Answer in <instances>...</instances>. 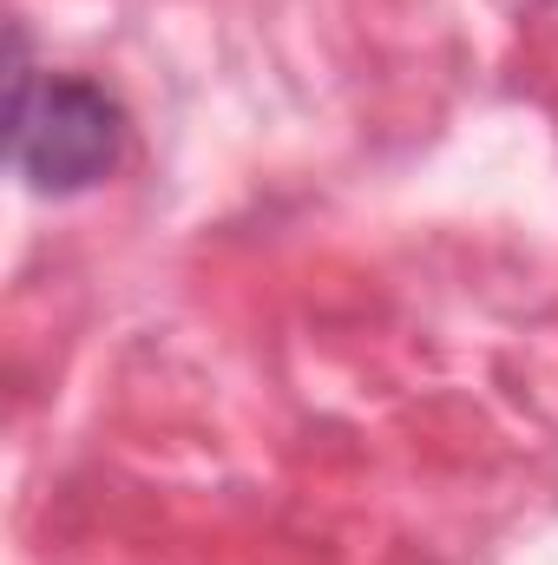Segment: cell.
<instances>
[{
    "mask_svg": "<svg viewBox=\"0 0 558 565\" xmlns=\"http://www.w3.org/2000/svg\"><path fill=\"white\" fill-rule=\"evenodd\" d=\"M7 158L40 198L93 191L126 158V113L93 79L33 73L26 40L13 33V99H7Z\"/></svg>",
    "mask_w": 558,
    "mask_h": 565,
    "instance_id": "obj_1",
    "label": "cell"
}]
</instances>
